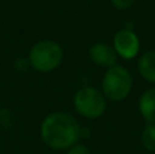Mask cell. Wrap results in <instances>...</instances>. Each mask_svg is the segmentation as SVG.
Segmentation results:
<instances>
[{"mask_svg":"<svg viewBox=\"0 0 155 154\" xmlns=\"http://www.w3.org/2000/svg\"><path fill=\"white\" fill-rule=\"evenodd\" d=\"M40 136L49 149L67 152L74 145L79 143L82 128L72 115L56 111L48 113L42 119L40 126Z\"/></svg>","mask_w":155,"mask_h":154,"instance_id":"1","label":"cell"},{"mask_svg":"<svg viewBox=\"0 0 155 154\" xmlns=\"http://www.w3.org/2000/svg\"><path fill=\"white\" fill-rule=\"evenodd\" d=\"M64 59L61 45L54 40H40L31 45L27 53V62L33 70L48 74L57 70Z\"/></svg>","mask_w":155,"mask_h":154,"instance_id":"2","label":"cell"},{"mask_svg":"<svg viewBox=\"0 0 155 154\" xmlns=\"http://www.w3.org/2000/svg\"><path fill=\"white\" fill-rule=\"evenodd\" d=\"M134 79L132 75L123 65H113L107 68L102 78V94L106 100L113 102L124 101L132 92Z\"/></svg>","mask_w":155,"mask_h":154,"instance_id":"3","label":"cell"},{"mask_svg":"<svg viewBox=\"0 0 155 154\" xmlns=\"http://www.w3.org/2000/svg\"><path fill=\"white\" fill-rule=\"evenodd\" d=\"M72 104L76 113L88 120L99 119L106 111V98L93 86H83L74 94Z\"/></svg>","mask_w":155,"mask_h":154,"instance_id":"4","label":"cell"},{"mask_svg":"<svg viewBox=\"0 0 155 154\" xmlns=\"http://www.w3.org/2000/svg\"><path fill=\"white\" fill-rule=\"evenodd\" d=\"M113 49L124 60H132L140 52V40L132 29L124 27L113 35Z\"/></svg>","mask_w":155,"mask_h":154,"instance_id":"5","label":"cell"},{"mask_svg":"<svg viewBox=\"0 0 155 154\" xmlns=\"http://www.w3.org/2000/svg\"><path fill=\"white\" fill-rule=\"evenodd\" d=\"M88 57L95 65L102 68H110L117 64V55L112 45L106 42H95L88 49Z\"/></svg>","mask_w":155,"mask_h":154,"instance_id":"6","label":"cell"},{"mask_svg":"<svg viewBox=\"0 0 155 154\" xmlns=\"http://www.w3.org/2000/svg\"><path fill=\"white\" fill-rule=\"evenodd\" d=\"M137 108L147 124H155V87H150L142 93Z\"/></svg>","mask_w":155,"mask_h":154,"instance_id":"7","label":"cell"},{"mask_svg":"<svg viewBox=\"0 0 155 154\" xmlns=\"http://www.w3.org/2000/svg\"><path fill=\"white\" fill-rule=\"evenodd\" d=\"M137 71L144 81L155 85V51H147L140 55Z\"/></svg>","mask_w":155,"mask_h":154,"instance_id":"8","label":"cell"},{"mask_svg":"<svg viewBox=\"0 0 155 154\" xmlns=\"http://www.w3.org/2000/svg\"><path fill=\"white\" fill-rule=\"evenodd\" d=\"M142 145L147 152H155V124H147L142 132Z\"/></svg>","mask_w":155,"mask_h":154,"instance_id":"9","label":"cell"},{"mask_svg":"<svg viewBox=\"0 0 155 154\" xmlns=\"http://www.w3.org/2000/svg\"><path fill=\"white\" fill-rule=\"evenodd\" d=\"M135 2H136V0H110V4H112L116 10L124 11V10L131 8L132 5L135 4Z\"/></svg>","mask_w":155,"mask_h":154,"instance_id":"10","label":"cell"},{"mask_svg":"<svg viewBox=\"0 0 155 154\" xmlns=\"http://www.w3.org/2000/svg\"><path fill=\"white\" fill-rule=\"evenodd\" d=\"M65 154H91V152H90V149H88L86 145L76 143V145H74L72 147H70Z\"/></svg>","mask_w":155,"mask_h":154,"instance_id":"11","label":"cell"}]
</instances>
